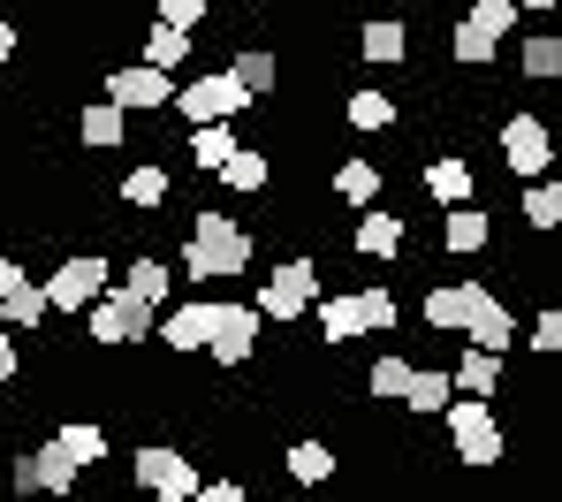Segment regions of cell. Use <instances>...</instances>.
Returning a JSON list of instances; mask_svg holds the SVG:
<instances>
[{
  "instance_id": "1",
  "label": "cell",
  "mask_w": 562,
  "mask_h": 502,
  "mask_svg": "<svg viewBox=\"0 0 562 502\" xmlns=\"http://www.w3.org/2000/svg\"><path fill=\"white\" fill-rule=\"evenodd\" d=\"M244 267H251V228H236V213H221V205H190V228H183L190 290L198 282H228Z\"/></svg>"
},
{
  "instance_id": "2",
  "label": "cell",
  "mask_w": 562,
  "mask_h": 502,
  "mask_svg": "<svg viewBox=\"0 0 562 502\" xmlns=\"http://www.w3.org/2000/svg\"><path fill=\"white\" fill-rule=\"evenodd\" d=\"M441 419H449V449H457V465H502L509 457V434H502V419H494V397H457L441 403Z\"/></svg>"
},
{
  "instance_id": "3",
  "label": "cell",
  "mask_w": 562,
  "mask_h": 502,
  "mask_svg": "<svg viewBox=\"0 0 562 502\" xmlns=\"http://www.w3.org/2000/svg\"><path fill=\"white\" fill-rule=\"evenodd\" d=\"M85 327H92L99 350H137V343H153L160 312L145 298H130V290H99V298L85 304Z\"/></svg>"
},
{
  "instance_id": "4",
  "label": "cell",
  "mask_w": 562,
  "mask_h": 502,
  "mask_svg": "<svg viewBox=\"0 0 562 502\" xmlns=\"http://www.w3.org/2000/svg\"><path fill=\"white\" fill-rule=\"evenodd\" d=\"M259 335H267V312H259V298H251V304H213L205 358H213L221 373H244V366L259 358Z\"/></svg>"
},
{
  "instance_id": "5",
  "label": "cell",
  "mask_w": 562,
  "mask_h": 502,
  "mask_svg": "<svg viewBox=\"0 0 562 502\" xmlns=\"http://www.w3.org/2000/svg\"><path fill=\"white\" fill-rule=\"evenodd\" d=\"M244 107H251V92H244L236 69H205V77L176 85V114H183V122H228V114H244Z\"/></svg>"
},
{
  "instance_id": "6",
  "label": "cell",
  "mask_w": 562,
  "mask_h": 502,
  "mask_svg": "<svg viewBox=\"0 0 562 502\" xmlns=\"http://www.w3.org/2000/svg\"><path fill=\"white\" fill-rule=\"evenodd\" d=\"M106 100L122 107V114H160V107H176V69H160V62H122V69L106 77Z\"/></svg>"
},
{
  "instance_id": "7",
  "label": "cell",
  "mask_w": 562,
  "mask_h": 502,
  "mask_svg": "<svg viewBox=\"0 0 562 502\" xmlns=\"http://www.w3.org/2000/svg\"><path fill=\"white\" fill-rule=\"evenodd\" d=\"M130 472H137V488L145 495H160V502H190L205 480H198V465H190L183 449H168V442H153V449H137L130 457Z\"/></svg>"
},
{
  "instance_id": "8",
  "label": "cell",
  "mask_w": 562,
  "mask_h": 502,
  "mask_svg": "<svg viewBox=\"0 0 562 502\" xmlns=\"http://www.w3.org/2000/svg\"><path fill=\"white\" fill-rule=\"evenodd\" d=\"M312 304H319V267L312 259H281L274 275H267V290H259L267 320H304Z\"/></svg>"
},
{
  "instance_id": "9",
  "label": "cell",
  "mask_w": 562,
  "mask_h": 502,
  "mask_svg": "<svg viewBox=\"0 0 562 502\" xmlns=\"http://www.w3.org/2000/svg\"><path fill=\"white\" fill-rule=\"evenodd\" d=\"M502 160H509V176H548L555 168V130L540 114H509L502 122Z\"/></svg>"
},
{
  "instance_id": "10",
  "label": "cell",
  "mask_w": 562,
  "mask_h": 502,
  "mask_svg": "<svg viewBox=\"0 0 562 502\" xmlns=\"http://www.w3.org/2000/svg\"><path fill=\"white\" fill-rule=\"evenodd\" d=\"M99 290H106V259H99V252H69V259L46 275V304H54V312H85Z\"/></svg>"
},
{
  "instance_id": "11",
  "label": "cell",
  "mask_w": 562,
  "mask_h": 502,
  "mask_svg": "<svg viewBox=\"0 0 562 502\" xmlns=\"http://www.w3.org/2000/svg\"><path fill=\"white\" fill-rule=\"evenodd\" d=\"M479 298H486V282H471V275H457V282H434V290H426V304H418V320H426L434 335H464L471 312H479Z\"/></svg>"
},
{
  "instance_id": "12",
  "label": "cell",
  "mask_w": 562,
  "mask_h": 502,
  "mask_svg": "<svg viewBox=\"0 0 562 502\" xmlns=\"http://www.w3.org/2000/svg\"><path fill=\"white\" fill-rule=\"evenodd\" d=\"M205 327H213V298H190V304H160V327L153 335L190 358V350H205Z\"/></svg>"
},
{
  "instance_id": "13",
  "label": "cell",
  "mask_w": 562,
  "mask_h": 502,
  "mask_svg": "<svg viewBox=\"0 0 562 502\" xmlns=\"http://www.w3.org/2000/svg\"><path fill=\"white\" fill-rule=\"evenodd\" d=\"M486 244H494V221H486L471 199L449 205V221H441V252H449V259H471V252H486Z\"/></svg>"
},
{
  "instance_id": "14",
  "label": "cell",
  "mask_w": 562,
  "mask_h": 502,
  "mask_svg": "<svg viewBox=\"0 0 562 502\" xmlns=\"http://www.w3.org/2000/svg\"><path fill=\"white\" fill-rule=\"evenodd\" d=\"M418 183H426V199H434V205H464L471 199V160H464V153H434V160L418 168Z\"/></svg>"
},
{
  "instance_id": "15",
  "label": "cell",
  "mask_w": 562,
  "mask_h": 502,
  "mask_svg": "<svg viewBox=\"0 0 562 502\" xmlns=\"http://www.w3.org/2000/svg\"><path fill=\"white\" fill-rule=\"evenodd\" d=\"M350 244H358V259H403L411 228H403V213H366V221L350 228Z\"/></svg>"
},
{
  "instance_id": "16",
  "label": "cell",
  "mask_w": 562,
  "mask_h": 502,
  "mask_svg": "<svg viewBox=\"0 0 562 502\" xmlns=\"http://www.w3.org/2000/svg\"><path fill=\"white\" fill-rule=\"evenodd\" d=\"M464 343H479V350H509V343H517V312L486 290L479 312H471V327H464Z\"/></svg>"
},
{
  "instance_id": "17",
  "label": "cell",
  "mask_w": 562,
  "mask_h": 502,
  "mask_svg": "<svg viewBox=\"0 0 562 502\" xmlns=\"http://www.w3.org/2000/svg\"><path fill=\"white\" fill-rule=\"evenodd\" d=\"M176 191V176H168V160H137L130 176H122V205H137V213H160Z\"/></svg>"
},
{
  "instance_id": "18",
  "label": "cell",
  "mask_w": 562,
  "mask_h": 502,
  "mask_svg": "<svg viewBox=\"0 0 562 502\" xmlns=\"http://www.w3.org/2000/svg\"><path fill=\"white\" fill-rule=\"evenodd\" d=\"M358 335H373V327H366V298H319V343H327V350H342V343H358Z\"/></svg>"
},
{
  "instance_id": "19",
  "label": "cell",
  "mask_w": 562,
  "mask_h": 502,
  "mask_svg": "<svg viewBox=\"0 0 562 502\" xmlns=\"http://www.w3.org/2000/svg\"><path fill=\"white\" fill-rule=\"evenodd\" d=\"M213 183H221V191H244V199H251V191H267V183H274V160H267L259 145H236V153L221 160V176H213Z\"/></svg>"
},
{
  "instance_id": "20",
  "label": "cell",
  "mask_w": 562,
  "mask_h": 502,
  "mask_svg": "<svg viewBox=\"0 0 562 502\" xmlns=\"http://www.w3.org/2000/svg\"><path fill=\"white\" fill-rule=\"evenodd\" d=\"M122 137H130V114H122L114 100H92L85 114H77V145H92V153H114Z\"/></svg>"
},
{
  "instance_id": "21",
  "label": "cell",
  "mask_w": 562,
  "mask_h": 502,
  "mask_svg": "<svg viewBox=\"0 0 562 502\" xmlns=\"http://www.w3.org/2000/svg\"><path fill=\"white\" fill-rule=\"evenodd\" d=\"M122 290L160 312V304L176 298V267H168V259H153V252H137V259H130V275H122Z\"/></svg>"
},
{
  "instance_id": "22",
  "label": "cell",
  "mask_w": 562,
  "mask_h": 502,
  "mask_svg": "<svg viewBox=\"0 0 562 502\" xmlns=\"http://www.w3.org/2000/svg\"><path fill=\"white\" fill-rule=\"evenodd\" d=\"M46 312H54V304H46V282H31V275L0 298V320H8L15 335H38V327H46Z\"/></svg>"
},
{
  "instance_id": "23",
  "label": "cell",
  "mask_w": 562,
  "mask_h": 502,
  "mask_svg": "<svg viewBox=\"0 0 562 502\" xmlns=\"http://www.w3.org/2000/svg\"><path fill=\"white\" fill-rule=\"evenodd\" d=\"M449 373H457V389H464V397H502V350L464 343V358H457Z\"/></svg>"
},
{
  "instance_id": "24",
  "label": "cell",
  "mask_w": 562,
  "mask_h": 502,
  "mask_svg": "<svg viewBox=\"0 0 562 502\" xmlns=\"http://www.w3.org/2000/svg\"><path fill=\"white\" fill-rule=\"evenodd\" d=\"M190 168H198V176H221V160H228V153H236V130H228V122H190Z\"/></svg>"
},
{
  "instance_id": "25",
  "label": "cell",
  "mask_w": 562,
  "mask_h": 502,
  "mask_svg": "<svg viewBox=\"0 0 562 502\" xmlns=\"http://www.w3.org/2000/svg\"><path fill=\"white\" fill-rule=\"evenodd\" d=\"M494 54H502V31H486V23H457V38H449V62L457 69H494Z\"/></svg>"
},
{
  "instance_id": "26",
  "label": "cell",
  "mask_w": 562,
  "mask_h": 502,
  "mask_svg": "<svg viewBox=\"0 0 562 502\" xmlns=\"http://www.w3.org/2000/svg\"><path fill=\"white\" fill-rule=\"evenodd\" d=\"M228 69L244 77V92H251V100H274V92H281V62L267 54V46H236V62H228Z\"/></svg>"
},
{
  "instance_id": "27",
  "label": "cell",
  "mask_w": 562,
  "mask_h": 502,
  "mask_svg": "<svg viewBox=\"0 0 562 502\" xmlns=\"http://www.w3.org/2000/svg\"><path fill=\"white\" fill-rule=\"evenodd\" d=\"M190 46H198V31L168 23V15H160V23L145 31V62H160V69H183V62H190Z\"/></svg>"
},
{
  "instance_id": "28",
  "label": "cell",
  "mask_w": 562,
  "mask_h": 502,
  "mask_svg": "<svg viewBox=\"0 0 562 502\" xmlns=\"http://www.w3.org/2000/svg\"><path fill=\"white\" fill-rule=\"evenodd\" d=\"M31 457H38V488H46V495H69V488L85 480V465H77V457H69L61 442H38Z\"/></svg>"
},
{
  "instance_id": "29",
  "label": "cell",
  "mask_w": 562,
  "mask_h": 502,
  "mask_svg": "<svg viewBox=\"0 0 562 502\" xmlns=\"http://www.w3.org/2000/svg\"><path fill=\"white\" fill-rule=\"evenodd\" d=\"M342 122H350V130H395L403 107L387 100V92H350V100H342Z\"/></svg>"
},
{
  "instance_id": "30",
  "label": "cell",
  "mask_w": 562,
  "mask_h": 502,
  "mask_svg": "<svg viewBox=\"0 0 562 502\" xmlns=\"http://www.w3.org/2000/svg\"><path fill=\"white\" fill-rule=\"evenodd\" d=\"M517 69H525L532 85H548V77H562V38H555V31H532V38L517 46Z\"/></svg>"
},
{
  "instance_id": "31",
  "label": "cell",
  "mask_w": 562,
  "mask_h": 502,
  "mask_svg": "<svg viewBox=\"0 0 562 502\" xmlns=\"http://www.w3.org/2000/svg\"><path fill=\"white\" fill-rule=\"evenodd\" d=\"M358 54H366V62H403V54H411V38H403V23H395V15H373V23L358 31Z\"/></svg>"
},
{
  "instance_id": "32",
  "label": "cell",
  "mask_w": 562,
  "mask_h": 502,
  "mask_svg": "<svg viewBox=\"0 0 562 502\" xmlns=\"http://www.w3.org/2000/svg\"><path fill=\"white\" fill-rule=\"evenodd\" d=\"M380 183H387V176H380L373 160H342V168H335V199L342 205H373Z\"/></svg>"
},
{
  "instance_id": "33",
  "label": "cell",
  "mask_w": 562,
  "mask_h": 502,
  "mask_svg": "<svg viewBox=\"0 0 562 502\" xmlns=\"http://www.w3.org/2000/svg\"><path fill=\"white\" fill-rule=\"evenodd\" d=\"M449 397H457V373H449V366H434V373H411V389H403V411H441Z\"/></svg>"
},
{
  "instance_id": "34",
  "label": "cell",
  "mask_w": 562,
  "mask_h": 502,
  "mask_svg": "<svg viewBox=\"0 0 562 502\" xmlns=\"http://www.w3.org/2000/svg\"><path fill=\"white\" fill-rule=\"evenodd\" d=\"M54 442H61L77 465H99V457H106V426H99V419H61V434H54Z\"/></svg>"
},
{
  "instance_id": "35",
  "label": "cell",
  "mask_w": 562,
  "mask_h": 502,
  "mask_svg": "<svg viewBox=\"0 0 562 502\" xmlns=\"http://www.w3.org/2000/svg\"><path fill=\"white\" fill-rule=\"evenodd\" d=\"M289 480H304V488L335 480V449H327V442H296V449H289Z\"/></svg>"
},
{
  "instance_id": "36",
  "label": "cell",
  "mask_w": 562,
  "mask_h": 502,
  "mask_svg": "<svg viewBox=\"0 0 562 502\" xmlns=\"http://www.w3.org/2000/svg\"><path fill=\"white\" fill-rule=\"evenodd\" d=\"M411 358H373V373H366V397H380V403H403V389H411Z\"/></svg>"
},
{
  "instance_id": "37",
  "label": "cell",
  "mask_w": 562,
  "mask_h": 502,
  "mask_svg": "<svg viewBox=\"0 0 562 502\" xmlns=\"http://www.w3.org/2000/svg\"><path fill=\"white\" fill-rule=\"evenodd\" d=\"M525 228H540V236L562 228V183H532L525 191Z\"/></svg>"
},
{
  "instance_id": "38",
  "label": "cell",
  "mask_w": 562,
  "mask_h": 502,
  "mask_svg": "<svg viewBox=\"0 0 562 502\" xmlns=\"http://www.w3.org/2000/svg\"><path fill=\"white\" fill-rule=\"evenodd\" d=\"M358 298H366V327H373V335H387V327L403 320V304H395V290H387V282H373V290H358Z\"/></svg>"
},
{
  "instance_id": "39",
  "label": "cell",
  "mask_w": 562,
  "mask_h": 502,
  "mask_svg": "<svg viewBox=\"0 0 562 502\" xmlns=\"http://www.w3.org/2000/svg\"><path fill=\"white\" fill-rule=\"evenodd\" d=\"M517 15H525L517 0H471V23H486V31H502V38L517 31Z\"/></svg>"
},
{
  "instance_id": "40",
  "label": "cell",
  "mask_w": 562,
  "mask_h": 502,
  "mask_svg": "<svg viewBox=\"0 0 562 502\" xmlns=\"http://www.w3.org/2000/svg\"><path fill=\"white\" fill-rule=\"evenodd\" d=\"M525 343H532L540 358H562V304H548V312L532 320V335H525Z\"/></svg>"
},
{
  "instance_id": "41",
  "label": "cell",
  "mask_w": 562,
  "mask_h": 502,
  "mask_svg": "<svg viewBox=\"0 0 562 502\" xmlns=\"http://www.w3.org/2000/svg\"><path fill=\"white\" fill-rule=\"evenodd\" d=\"M8 495H46L38 488V457L23 449V457H8Z\"/></svg>"
},
{
  "instance_id": "42",
  "label": "cell",
  "mask_w": 562,
  "mask_h": 502,
  "mask_svg": "<svg viewBox=\"0 0 562 502\" xmlns=\"http://www.w3.org/2000/svg\"><path fill=\"white\" fill-rule=\"evenodd\" d=\"M205 8H213V0H160V15L183 23V31H205Z\"/></svg>"
},
{
  "instance_id": "43",
  "label": "cell",
  "mask_w": 562,
  "mask_h": 502,
  "mask_svg": "<svg viewBox=\"0 0 562 502\" xmlns=\"http://www.w3.org/2000/svg\"><path fill=\"white\" fill-rule=\"evenodd\" d=\"M15 373H23V350H15V335L0 327V381H15Z\"/></svg>"
},
{
  "instance_id": "44",
  "label": "cell",
  "mask_w": 562,
  "mask_h": 502,
  "mask_svg": "<svg viewBox=\"0 0 562 502\" xmlns=\"http://www.w3.org/2000/svg\"><path fill=\"white\" fill-rule=\"evenodd\" d=\"M15 282H23V267H15V259H8V252H0V298H8V290H15Z\"/></svg>"
},
{
  "instance_id": "45",
  "label": "cell",
  "mask_w": 562,
  "mask_h": 502,
  "mask_svg": "<svg viewBox=\"0 0 562 502\" xmlns=\"http://www.w3.org/2000/svg\"><path fill=\"white\" fill-rule=\"evenodd\" d=\"M517 8H555V0H517Z\"/></svg>"
},
{
  "instance_id": "46",
  "label": "cell",
  "mask_w": 562,
  "mask_h": 502,
  "mask_svg": "<svg viewBox=\"0 0 562 502\" xmlns=\"http://www.w3.org/2000/svg\"><path fill=\"white\" fill-rule=\"evenodd\" d=\"M221 8H251V0H221Z\"/></svg>"
}]
</instances>
